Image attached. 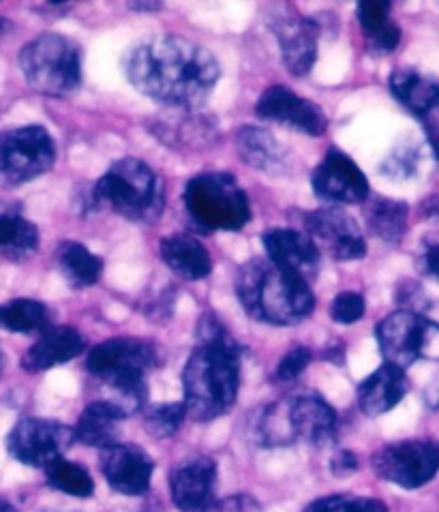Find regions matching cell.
Returning <instances> with one entry per match:
<instances>
[{"label":"cell","instance_id":"ac0fdd59","mask_svg":"<svg viewBox=\"0 0 439 512\" xmlns=\"http://www.w3.org/2000/svg\"><path fill=\"white\" fill-rule=\"evenodd\" d=\"M275 35L285 69L292 75H307L317 60V39L322 35L320 22L302 15H283L275 22Z\"/></svg>","mask_w":439,"mask_h":512},{"label":"cell","instance_id":"3957f363","mask_svg":"<svg viewBox=\"0 0 439 512\" xmlns=\"http://www.w3.org/2000/svg\"><path fill=\"white\" fill-rule=\"evenodd\" d=\"M236 294L249 318L270 326H294L315 309L307 281L285 273L268 258H251L236 275Z\"/></svg>","mask_w":439,"mask_h":512},{"label":"cell","instance_id":"8fae6325","mask_svg":"<svg viewBox=\"0 0 439 512\" xmlns=\"http://www.w3.org/2000/svg\"><path fill=\"white\" fill-rule=\"evenodd\" d=\"M75 442L73 429L50 418H22L7 435L9 455L28 468L48 470Z\"/></svg>","mask_w":439,"mask_h":512},{"label":"cell","instance_id":"d4e9b609","mask_svg":"<svg viewBox=\"0 0 439 512\" xmlns=\"http://www.w3.org/2000/svg\"><path fill=\"white\" fill-rule=\"evenodd\" d=\"M236 150L240 159L255 170L270 176L285 172V148L266 129L242 127L236 133Z\"/></svg>","mask_w":439,"mask_h":512},{"label":"cell","instance_id":"f1b7e54d","mask_svg":"<svg viewBox=\"0 0 439 512\" xmlns=\"http://www.w3.org/2000/svg\"><path fill=\"white\" fill-rule=\"evenodd\" d=\"M39 232L18 210L0 208V253L20 262L37 251Z\"/></svg>","mask_w":439,"mask_h":512},{"label":"cell","instance_id":"6da1fadb","mask_svg":"<svg viewBox=\"0 0 439 512\" xmlns=\"http://www.w3.org/2000/svg\"><path fill=\"white\" fill-rule=\"evenodd\" d=\"M127 78L142 95L172 110H195L219 82V63L204 45L183 37H155L135 45Z\"/></svg>","mask_w":439,"mask_h":512},{"label":"cell","instance_id":"4316f807","mask_svg":"<svg viewBox=\"0 0 439 512\" xmlns=\"http://www.w3.org/2000/svg\"><path fill=\"white\" fill-rule=\"evenodd\" d=\"M392 5L388 0H365L356 7L362 35L367 37L369 48L377 54H390L401 41V28L390 20Z\"/></svg>","mask_w":439,"mask_h":512},{"label":"cell","instance_id":"5b68a950","mask_svg":"<svg viewBox=\"0 0 439 512\" xmlns=\"http://www.w3.org/2000/svg\"><path fill=\"white\" fill-rule=\"evenodd\" d=\"M90 198L129 221H155L163 208V185L148 163L125 157L97 180Z\"/></svg>","mask_w":439,"mask_h":512},{"label":"cell","instance_id":"ffe728a7","mask_svg":"<svg viewBox=\"0 0 439 512\" xmlns=\"http://www.w3.org/2000/svg\"><path fill=\"white\" fill-rule=\"evenodd\" d=\"M86 348L84 337L71 326H50L30 345L22 356V369L28 373H41L52 367L65 365Z\"/></svg>","mask_w":439,"mask_h":512},{"label":"cell","instance_id":"603a6c76","mask_svg":"<svg viewBox=\"0 0 439 512\" xmlns=\"http://www.w3.org/2000/svg\"><path fill=\"white\" fill-rule=\"evenodd\" d=\"M157 138L176 148H204L213 144L219 135V125L208 114L193 110H178L168 118H159L153 123Z\"/></svg>","mask_w":439,"mask_h":512},{"label":"cell","instance_id":"52a82bcc","mask_svg":"<svg viewBox=\"0 0 439 512\" xmlns=\"http://www.w3.org/2000/svg\"><path fill=\"white\" fill-rule=\"evenodd\" d=\"M20 69L39 93L63 97L82 82V54L69 37L39 35L20 52Z\"/></svg>","mask_w":439,"mask_h":512},{"label":"cell","instance_id":"7c38bea8","mask_svg":"<svg viewBox=\"0 0 439 512\" xmlns=\"http://www.w3.org/2000/svg\"><path fill=\"white\" fill-rule=\"evenodd\" d=\"M313 193L328 204H358L369 200V180L358 163L341 148H330L311 174Z\"/></svg>","mask_w":439,"mask_h":512},{"label":"cell","instance_id":"4dcf8cb0","mask_svg":"<svg viewBox=\"0 0 439 512\" xmlns=\"http://www.w3.org/2000/svg\"><path fill=\"white\" fill-rule=\"evenodd\" d=\"M45 480L48 485L60 493H67L71 498H90L95 493V480L90 472L80 463H73L69 459L54 461L48 470H45Z\"/></svg>","mask_w":439,"mask_h":512},{"label":"cell","instance_id":"74e56055","mask_svg":"<svg viewBox=\"0 0 439 512\" xmlns=\"http://www.w3.org/2000/svg\"><path fill=\"white\" fill-rule=\"evenodd\" d=\"M358 470V457L352 453V450H339L335 457L330 459V472L337 478H347Z\"/></svg>","mask_w":439,"mask_h":512},{"label":"cell","instance_id":"7402d4cb","mask_svg":"<svg viewBox=\"0 0 439 512\" xmlns=\"http://www.w3.org/2000/svg\"><path fill=\"white\" fill-rule=\"evenodd\" d=\"M407 388H410V384H407L405 371L384 363L358 386V408L371 418L382 416L397 408L407 395Z\"/></svg>","mask_w":439,"mask_h":512},{"label":"cell","instance_id":"e575fe53","mask_svg":"<svg viewBox=\"0 0 439 512\" xmlns=\"http://www.w3.org/2000/svg\"><path fill=\"white\" fill-rule=\"evenodd\" d=\"M365 298L358 292H341L330 305V318L337 324H354L365 315Z\"/></svg>","mask_w":439,"mask_h":512},{"label":"cell","instance_id":"ab89813d","mask_svg":"<svg viewBox=\"0 0 439 512\" xmlns=\"http://www.w3.org/2000/svg\"><path fill=\"white\" fill-rule=\"evenodd\" d=\"M422 262H425V270L439 281V234H431L425 240V253H422Z\"/></svg>","mask_w":439,"mask_h":512},{"label":"cell","instance_id":"ee69618b","mask_svg":"<svg viewBox=\"0 0 439 512\" xmlns=\"http://www.w3.org/2000/svg\"><path fill=\"white\" fill-rule=\"evenodd\" d=\"M11 28H13V24H11L9 20L0 18V39H3L5 35H9V33H11Z\"/></svg>","mask_w":439,"mask_h":512},{"label":"cell","instance_id":"83f0119b","mask_svg":"<svg viewBox=\"0 0 439 512\" xmlns=\"http://www.w3.org/2000/svg\"><path fill=\"white\" fill-rule=\"evenodd\" d=\"M56 262L60 273L75 290L90 288L103 275V260L82 243H75V240H65V243L58 245Z\"/></svg>","mask_w":439,"mask_h":512},{"label":"cell","instance_id":"7bdbcfd3","mask_svg":"<svg viewBox=\"0 0 439 512\" xmlns=\"http://www.w3.org/2000/svg\"><path fill=\"white\" fill-rule=\"evenodd\" d=\"M161 7V3H133L131 5V9H135V11H140V9H144V11H155V9H159Z\"/></svg>","mask_w":439,"mask_h":512},{"label":"cell","instance_id":"277c9868","mask_svg":"<svg viewBox=\"0 0 439 512\" xmlns=\"http://www.w3.org/2000/svg\"><path fill=\"white\" fill-rule=\"evenodd\" d=\"M159 365V352L153 343L131 337H118L99 343L86 358V369L112 390L105 397L127 416L144 410L146 373Z\"/></svg>","mask_w":439,"mask_h":512},{"label":"cell","instance_id":"d6a6232c","mask_svg":"<svg viewBox=\"0 0 439 512\" xmlns=\"http://www.w3.org/2000/svg\"><path fill=\"white\" fill-rule=\"evenodd\" d=\"M144 427L157 440H168L183 427L187 410L183 401L170 403H146L144 405Z\"/></svg>","mask_w":439,"mask_h":512},{"label":"cell","instance_id":"f546056e","mask_svg":"<svg viewBox=\"0 0 439 512\" xmlns=\"http://www.w3.org/2000/svg\"><path fill=\"white\" fill-rule=\"evenodd\" d=\"M407 215H410L407 204L390 198H373L365 208L369 232L386 243H399L405 236Z\"/></svg>","mask_w":439,"mask_h":512},{"label":"cell","instance_id":"836d02e7","mask_svg":"<svg viewBox=\"0 0 439 512\" xmlns=\"http://www.w3.org/2000/svg\"><path fill=\"white\" fill-rule=\"evenodd\" d=\"M305 512H388L386 504L373 498H356V495H326L307 506Z\"/></svg>","mask_w":439,"mask_h":512},{"label":"cell","instance_id":"8d00e7d4","mask_svg":"<svg viewBox=\"0 0 439 512\" xmlns=\"http://www.w3.org/2000/svg\"><path fill=\"white\" fill-rule=\"evenodd\" d=\"M416 165H418V161H416L412 150L403 148L388 157V161L382 165V172L392 178H405V176H412L416 172Z\"/></svg>","mask_w":439,"mask_h":512},{"label":"cell","instance_id":"60d3db41","mask_svg":"<svg viewBox=\"0 0 439 512\" xmlns=\"http://www.w3.org/2000/svg\"><path fill=\"white\" fill-rule=\"evenodd\" d=\"M422 213L431 221H439V195H433V198L422 202Z\"/></svg>","mask_w":439,"mask_h":512},{"label":"cell","instance_id":"9c48e42d","mask_svg":"<svg viewBox=\"0 0 439 512\" xmlns=\"http://www.w3.org/2000/svg\"><path fill=\"white\" fill-rule=\"evenodd\" d=\"M375 335L386 363L403 371L420 358L439 360V324L418 311L390 313L377 324Z\"/></svg>","mask_w":439,"mask_h":512},{"label":"cell","instance_id":"c3c4849f","mask_svg":"<svg viewBox=\"0 0 439 512\" xmlns=\"http://www.w3.org/2000/svg\"><path fill=\"white\" fill-rule=\"evenodd\" d=\"M54 512H67V510H54Z\"/></svg>","mask_w":439,"mask_h":512},{"label":"cell","instance_id":"cb8c5ba5","mask_svg":"<svg viewBox=\"0 0 439 512\" xmlns=\"http://www.w3.org/2000/svg\"><path fill=\"white\" fill-rule=\"evenodd\" d=\"M161 258L174 275L187 281L206 279L213 270V260H210L208 249L198 238L187 234H172L165 236L159 245Z\"/></svg>","mask_w":439,"mask_h":512},{"label":"cell","instance_id":"30bf717a","mask_svg":"<svg viewBox=\"0 0 439 512\" xmlns=\"http://www.w3.org/2000/svg\"><path fill=\"white\" fill-rule=\"evenodd\" d=\"M375 474L403 489L425 487L439 472V444L433 440H403L377 450L371 459Z\"/></svg>","mask_w":439,"mask_h":512},{"label":"cell","instance_id":"2e32d148","mask_svg":"<svg viewBox=\"0 0 439 512\" xmlns=\"http://www.w3.org/2000/svg\"><path fill=\"white\" fill-rule=\"evenodd\" d=\"M101 474L112 491L135 498L144 495L153 480L155 463L140 446L116 444L101 450Z\"/></svg>","mask_w":439,"mask_h":512},{"label":"cell","instance_id":"9a60e30c","mask_svg":"<svg viewBox=\"0 0 439 512\" xmlns=\"http://www.w3.org/2000/svg\"><path fill=\"white\" fill-rule=\"evenodd\" d=\"M217 463L210 457H189L170 474L172 500L180 512H210L217 504Z\"/></svg>","mask_w":439,"mask_h":512},{"label":"cell","instance_id":"7dc6e473","mask_svg":"<svg viewBox=\"0 0 439 512\" xmlns=\"http://www.w3.org/2000/svg\"><path fill=\"white\" fill-rule=\"evenodd\" d=\"M3 367H5V358H3V352H0V373H3Z\"/></svg>","mask_w":439,"mask_h":512},{"label":"cell","instance_id":"f6af8a7d","mask_svg":"<svg viewBox=\"0 0 439 512\" xmlns=\"http://www.w3.org/2000/svg\"><path fill=\"white\" fill-rule=\"evenodd\" d=\"M0 512H18V510H15V506L9 504L7 500H0Z\"/></svg>","mask_w":439,"mask_h":512},{"label":"cell","instance_id":"7a4b0ae2","mask_svg":"<svg viewBox=\"0 0 439 512\" xmlns=\"http://www.w3.org/2000/svg\"><path fill=\"white\" fill-rule=\"evenodd\" d=\"M198 345L183 369L187 416L215 420L234 408L240 388V345L213 313L198 322Z\"/></svg>","mask_w":439,"mask_h":512},{"label":"cell","instance_id":"f35d334b","mask_svg":"<svg viewBox=\"0 0 439 512\" xmlns=\"http://www.w3.org/2000/svg\"><path fill=\"white\" fill-rule=\"evenodd\" d=\"M210 512H262V508L249 495H236V498L217 502Z\"/></svg>","mask_w":439,"mask_h":512},{"label":"cell","instance_id":"bcb514c9","mask_svg":"<svg viewBox=\"0 0 439 512\" xmlns=\"http://www.w3.org/2000/svg\"><path fill=\"white\" fill-rule=\"evenodd\" d=\"M431 408L439 412V388L435 390V393H433V397H431Z\"/></svg>","mask_w":439,"mask_h":512},{"label":"cell","instance_id":"d590c367","mask_svg":"<svg viewBox=\"0 0 439 512\" xmlns=\"http://www.w3.org/2000/svg\"><path fill=\"white\" fill-rule=\"evenodd\" d=\"M311 358H313L311 350L305 348V345H298V348L290 350L281 358V363L275 371V380L277 382H294L298 375L309 367Z\"/></svg>","mask_w":439,"mask_h":512},{"label":"cell","instance_id":"b9f144b4","mask_svg":"<svg viewBox=\"0 0 439 512\" xmlns=\"http://www.w3.org/2000/svg\"><path fill=\"white\" fill-rule=\"evenodd\" d=\"M427 133H429V142H431V148L435 157L439 159V125L433 123V125H427Z\"/></svg>","mask_w":439,"mask_h":512},{"label":"cell","instance_id":"d6986e66","mask_svg":"<svg viewBox=\"0 0 439 512\" xmlns=\"http://www.w3.org/2000/svg\"><path fill=\"white\" fill-rule=\"evenodd\" d=\"M287 425L294 442L322 444L337 433L339 418L332 405L320 395H298L285 401Z\"/></svg>","mask_w":439,"mask_h":512},{"label":"cell","instance_id":"ba28073f","mask_svg":"<svg viewBox=\"0 0 439 512\" xmlns=\"http://www.w3.org/2000/svg\"><path fill=\"white\" fill-rule=\"evenodd\" d=\"M56 144L48 129L28 125L0 131V187H20L50 172Z\"/></svg>","mask_w":439,"mask_h":512},{"label":"cell","instance_id":"5bb4252c","mask_svg":"<svg viewBox=\"0 0 439 512\" xmlns=\"http://www.w3.org/2000/svg\"><path fill=\"white\" fill-rule=\"evenodd\" d=\"M255 112L260 118L270 120V123L292 127L307 135H324L328 129V118L320 105L279 84L264 90L255 105Z\"/></svg>","mask_w":439,"mask_h":512},{"label":"cell","instance_id":"1f68e13d","mask_svg":"<svg viewBox=\"0 0 439 512\" xmlns=\"http://www.w3.org/2000/svg\"><path fill=\"white\" fill-rule=\"evenodd\" d=\"M0 324L11 333H35L50 328V313L39 300L18 298L0 307Z\"/></svg>","mask_w":439,"mask_h":512},{"label":"cell","instance_id":"e0dca14e","mask_svg":"<svg viewBox=\"0 0 439 512\" xmlns=\"http://www.w3.org/2000/svg\"><path fill=\"white\" fill-rule=\"evenodd\" d=\"M264 249L268 253V260L277 264L285 273H290L302 281L311 283L320 270L322 253L317 243L298 230L275 228L268 230L262 236Z\"/></svg>","mask_w":439,"mask_h":512},{"label":"cell","instance_id":"44dd1931","mask_svg":"<svg viewBox=\"0 0 439 512\" xmlns=\"http://www.w3.org/2000/svg\"><path fill=\"white\" fill-rule=\"evenodd\" d=\"M129 416L108 399H99L88 403L73 427L75 442L84 446L108 450L120 444V429Z\"/></svg>","mask_w":439,"mask_h":512},{"label":"cell","instance_id":"8992f818","mask_svg":"<svg viewBox=\"0 0 439 512\" xmlns=\"http://www.w3.org/2000/svg\"><path fill=\"white\" fill-rule=\"evenodd\" d=\"M183 202L189 217L206 232H238L251 219L247 193L236 176L227 172H206L191 178Z\"/></svg>","mask_w":439,"mask_h":512},{"label":"cell","instance_id":"484cf974","mask_svg":"<svg viewBox=\"0 0 439 512\" xmlns=\"http://www.w3.org/2000/svg\"><path fill=\"white\" fill-rule=\"evenodd\" d=\"M388 86L392 95L416 116H431L439 112V82L414 69H397L390 75Z\"/></svg>","mask_w":439,"mask_h":512},{"label":"cell","instance_id":"4fadbf2b","mask_svg":"<svg viewBox=\"0 0 439 512\" xmlns=\"http://www.w3.org/2000/svg\"><path fill=\"white\" fill-rule=\"evenodd\" d=\"M305 234L313 240H322L332 258L341 262L362 260L367 255V243L358 223L339 206H326L305 215Z\"/></svg>","mask_w":439,"mask_h":512}]
</instances>
